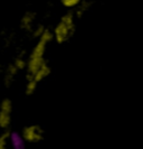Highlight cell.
<instances>
[{
	"instance_id": "3957f363",
	"label": "cell",
	"mask_w": 143,
	"mask_h": 149,
	"mask_svg": "<svg viewBox=\"0 0 143 149\" xmlns=\"http://www.w3.org/2000/svg\"><path fill=\"white\" fill-rule=\"evenodd\" d=\"M75 30L68 26L67 24L64 22H57V25L54 27V36H55V40L57 44H64L67 40H69L73 37V35L75 34Z\"/></svg>"
},
{
	"instance_id": "5bb4252c",
	"label": "cell",
	"mask_w": 143,
	"mask_h": 149,
	"mask_svg": "<svg viewBox=\"0 0 143 149\" xmlns=\"http://www.w3.org/2000/svg\"><path fill=\"white\" fill-rule=\"evenodd\" d=\"M81 2H82V0H60V3L67 9L76 8Z\"/></svg>"
},
{
	"instance_id": "9c48e42d",
	"label": "cell",
	"mask_w": 143,
	"mask_h": 149,
	"mask_svg": "<svg viewBox=\"0 0 143 149\" xmlns=\"http://www.w3.org/2000/svg\"><path fill=\"white\" fill-rule=\"evenodd\" d=\"M92 5H93V2L90 0H82V2L76 7V10H75L76 17L77 18H82L90 9Z\"/></svg>"
},
{
	"instance_id": "4fadbf2b",
	"label": "cell",
	"mask_w": 143,
	"mask_h": 149,
	"mask_svg": "<svg viewBox=\"0 0 143 149\" xmlns=\"http://www.w3.org/2000/svg\"><path fill=\"white\" fill-rule=\"evenodd\" d=\"M46 30V27L44 25H41V24H37L32 30L30 31V34H31V36L34 38H39L43 34H44V31Z\"/></svg>"
},
{
	"instance_id": "8992f818",
	"label": "cell",
	"mask_w": 143,
	"mask_h": 149,
	"mask_svg": "<svg viewBox=\"0 0 143 149\" xmlns=\"http://www.w3.org/2000/svg\"><path fill=\"white\" fill-rule=\"evenodd\" d=\"M19 73V70L15 66L14 63L9 64L5 71V75H3V82H5V85L6 86H11L12 83L15 82L16 80V76L18 75Z\"/></svg>"
},
{
	"instance_id": "7a4b0ae2",
	"label": "cell",
	"mask_w": 143,
	"mask_h": 149,
	"mask_svg": "<svg viewBox=\"0 0 143 149\" xmlns=\"http://www.w3.org/2000/svg\"><path fill=\"white\" fill-rule=\"evenodd\" d=\"M21 136L27 143H38L44 139L45 132L40 126L30 125V126L23 128L21 131Z\"/></svg>"
},
{
	"instance_id": "52a82bcc",
	"label": "cell",
	"mask_w": 143,
	"mask_h": 149,
	"mask_svg": "<svg viewBox=\"0 0 143 149\" xmlns=\"http://www.w3.org/2000/svg\"><path fill=\"white\" fill-rule=\"evenodd\" d=\"M50 73H52V68H50V66L48 65V63L46 62L45 64H43L41 66L38 68L37 72H36L34 75H31V76H32L38 83H40L41 81H44L45 79H47V77L50 75Z\"/></svg>"
},
{
	"instance_id": "8fae6325",
	"label": "cell",
	"mask_w": 143,
	"mask_h": 149,
	"mask_svg": "<svg viewBox=\"0 0 143 149\" xmlns=\"http://www.w3.org/2000/svg\"><path fill=\"white\" fill-rule=\"evenodd\" d=\"M12 63L15 64V66L17 67L19 71L27 70V66H28V60H26V57H25V55H23V54L18 55L15 60H14Z\"/></svg>"
},
{
	"instance_id": "ba28073f",
	"label": "cell",
	"mask_w": 143,
	"mask_h": 149,
	"mask_svg": "<svg viewBox=\"0 0 143 149\" xmlns=\"http://www.w3.org/2000/svg\"><path fill=\"white\" fill-rule=\"evenodd\" d=\"M26 86H25V93L27 95H32L38 88V82L31 76V75L26 74Z\"/></svg>"
},
{
	"instance_id": "277c9868",
	"label": "cell",
	"mask_w": 143,
	"mask_h": 149,
	"mask_svg": "<svg viewBox=\"0 0 143 149\" xmlns=\"http://www.w3.org/2000/svg\"><path fill=\"white\" fill-rule=\"evenodd\" d=\"M12 120V102L10 99H3L0 105V127L9 129Z\"/></svg>"
},
{
	"instance_id": "6da1fadb",
	"label": "cell",
	"mask_w": 143,
	"mask_h": 149,
	"mask_svg": "<svg viewBox=\"0 0 143 149\" xmlns=\"http://www.w3.org/2000/svg\"><path fill=\"white\" fill-rule=\"evenodd\" d=\"M55 39L54 36V30H50L49 28H46L44 34L38 38L37 44L32 48L31 53L28 57V66H27V74L34 75L38 71V68L43 64L46 63L45 53L47 49L48 44Z\"/></svg>"
},
{
	"instance_id": "5b68a950",
	"label": "cell",
	"mask_w": 143,
	"mask_h": 149,
	"mask_svg": "<svg viewBox=\"0 0 143 149\" xmlns=\"http://www.w3.org/2000/svg\"><path fill=\"white\" fill-rule=\"evenodd\" d=\"M35 22H36V14L34 11H27L20 19V28L25 31H31L35 27Z\"/></svg>"
},
{
	"instance_id": "7c38bea8",
	"label": "cell",
	"mask_w": 143,
	"mask_h": 149,
	"mask_svg": "<svg viewBox=\"0 0 143 149\" xmlns=\"http://www.w3.org/2000/svg\"><path fill=\"white\" fill-rule=\"evenodd\" d=\"M25 139L23 138L21 134H14L12 132V139H11V145L15 148H23L25 147Z\"/></svg>"
},
{
	"instance_id": "30bf717a",
	"label": "cell",
	"mask_w": 143,
	"mask_h": 149,
	"mask_svg": "<svg viewBox=\"0 0 143 149\" xmlns=\"http://www.w3.org/2000/svg\"><path fill=\"white\" fill-rule=\"evenodd\" d=\"M12 132L10 129H3L2 134H0V148H7L9 145H11Z\"/></svg>"
}]
</instances>
